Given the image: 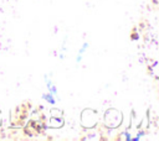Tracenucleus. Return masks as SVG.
Here are the masks:
<instances>
[]
</instances>
